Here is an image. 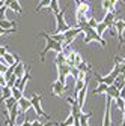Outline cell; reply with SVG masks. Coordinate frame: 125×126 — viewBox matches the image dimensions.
I'll return each instance as SVG.
<instances>
[{
	"mask_svg": "<svg viewBox=\"0 0 125 126\" xmlns=\"http://www.w3.org/2000/svg\"><path fill=\"white\" fill-rule=\"evenodd\" d=\"M115 18H116V14H115V11H108V12H105V15H104V23L108 26V29L110 27H113V24H115Z\"/></svg>",
	"mask_w": 125,
	"mask_h": 126,
	"instance_id": "9a60e30c",
	"label": "cell"
},
{
	"mask_svg": "<svg viewBox=\"0 0 125 126\" xmlns=\"http://www.w3.org/2000/svg\"><path fill=\"white\" fill-rule=\"evenodd\" d=\"M74 126H82V125H80V120H79V117H75V119H74Z\"/></svg>",
	"mask_w": 125,
	"mask_h": 126,
	"instance_id": "ee69618b",
	"label": "cell"
},
{
	"mask_svg": "<svg viewBox=\"0 0 125 126\" xmlns=\"http://www.w3.org/2000/svg\"><path fill=\"white\" fill-rule=\"evenodd\" d=\"M107 29H108V26H107V24H105L104 21H100V23H98V26L95 27L97 33H98V35H101V36H103V35L105 33V30H107Z\"/></svg>",
	"mask_w": 125,
	"mask_h": 126,
	"instance_id": "cb8c5ba5",
	"label": "cell"
},
{
	"mask_svg": "<svg viewBox=\"0 0 125 126\" xmlns=\"http://www.w3.org/2000/svg\"><path fill=\"white\" fill-rule=\"evenodd\" d=\"M20 126H32V122H29V120H24Z\"/></svg>",
	"mask_w": 125,
	"mask_h": 126,
	"instance_id": "7bdbcfd3",
	"label": "cell"
},
{
	"mask_svg": "<svg viewBox=\"0 0 125 126\" xmlns=\"http://www.w3.org/2000/svg\"><path fill=\"white\" fill-rule=\"evenodd\" d=\"M74 119H75V117H74L72 114H69L66 120H63L62 123L59 122V126H74Z\"/></svg>",
	"mask_w": 125,
	"mask_h": 126,
	"instance_id": "1f68e13d",
	"label": "cell"
},
{
	"mask_svg": "<svg viewBox=\"0 0 125 126\" xmlns=\"http://www.w3.org/2000/svg\"><path fill=\"white\" fill-rule=\"evenodd\" d=\"M113 84H115V86H116V87L121 90V89L125 86V77H124L122 74H119V75L116 77V80H115V83H113Z\"/></svg>",
	"mask_w": 125,
	"mask_h": 126,
	"instance_id": "d4e9b609",
	"label": "cell"
},
{
	"mask_svg": "<svg viewBox=\"0 0 125 126\" xmlns=\"http://www.w3.org/2000/svg\"><path fill=\"white\" fill-rule=\"evenodd\" d=\"M3 86H6V78L3 74H0V87H3Z\"/></svg>",
	"mask_w": 125,
	"mask_h": 126,
	"instance_id": "60d3db41",
	"label": "cell"
},
{
	"mask_svg": "<svg viewBox=\"0 0 125 126\" xmlns=\"http://www.w3.org/2000/svg\"><path fill=\"white\" fill-rule=\"evenodd\" d=\"M75 68L79 69V71H82V72H89V71H90V65H89V63H86L84 60H83V62H80Z\"/></svg>",
	"mask_w": 125,
	"mask_h": 126,
	"instance_id": "83f0119b",
	"label": "cell"
},
{
	"mask_svg": "<svg viewBox=\"0 0 125 126\" xmlns=\"http://www.w3.org/2000/svg\"><path fill=\"white\" fill-rule=\"evenodd\" d=\"M124 101H125V98H124Z\"/></svg>",
	"mask_w": 125,
	"mask_h": 126,
	"instance_id": "c3c4849f",
	"label": "cell"
},
{
	"mask_svg": "<svg viewBox=\"0 0 125 126\" xmlns=\"http://www.w3.org/2000/svg\"><path fill=\"white\" fill-rule=\"evenodd\" d=\"M12 2H14V0H5V5L9 8V3H12Z\"/></svg>",
	"mask_w": 125,
	"mask_h": 126,
	"instance_id": "bcb514c9",
	"label": "cell"
},
{
	"mask_svg": "<svg viewBox=\"0 0 125 126\" xmlns=\"http://www.w3.org/2000/svg\"><path fill=\"white\" fill-rule=\"evenodd\" d=\"M54 41H57V42H60L62 45H63V41H65V35L63 33H54V35H50Z\"/></svg>",
	"mask_w": 125,
	"mask_h": 126,
	"instance_id": "e575fe53",
	"label": "cell"
},
{
	"mask_svg": "<svg viewBox=\"0 0 125 126\" xmlns=\"http://www.w3.org/2000/svg\"><path fill=\"white\" fill-rule=\"evenodd\" d=\"M98 23H100V21H97V20L93 18V17L87 18V26H89V27H92V29H95V27L98 26Z\"/></svg>",
	"mask_w": 125,
	"mask_h": 126,
	"instance_id": "d590c367",
	"label": "cell"
},
{
	"mask_svg": "<svg viewBox=\"0 0 125 126\" xmlns=\"http://www.w3.org/2000/svg\"><path fill=\"white\" fill-rule=\"evenodd\" d=\"M9 96H12V89L8 87V86H3L2 87V93H0V104H2L5 99H8Z\"/></svg>",
	"mask_w": 125,
	"mask_h": 126,
	"instance_id": "ac0fdd59",
	"label": "cell"
},
{
	"mask_svg": "<svg viewBox=\"0 0 125 126\" xmlns=\"http://www.w3.org/2000/svg\"><path fill=\"white\" fill-rule=\"evenodd\" d=\"M68 29H71L69 24H66L65 21V9H62L59 14H56V33H63Z\"/></svg>",
	"mask_w": 125,
	"mask_h": 126,
	"instance_id": "277c9868",
	"label": "cell"
},
{
	"mask_svg": "<svg viewBox=\"0 0 125 126\" xmlns=\"http://www.w3.org/2000/svg\"><path fill=\"white\" fill-rule=\"evenodd\" d=\"M57 56H56V65L59 66V65H63V63H66V54H65V51H62V53H56Z\"/></svg>",
	"mask_w": 125,
	"mask_h": 126,
	"instance_id": "7402d4cb",
	"label": "cell"
},
{
	"mask_svg": "<svg viewBox=\"0 0 125 126\" xmlns=\"http://www.w3.org/2000/svg\"><path fill=\"white\" fill-rule=\"evenodd\" d=\"M21 111H20V107H18V102L17 104H15L11 110H9V111H8V114H9V120L11 122H17V117H18V114H20Z\"/></svg>",
	"mask_w": 125,
	"mask_h": 126,
	"instance_id": "2e32d148",
	"label": "cell"
},
{
	"mask_svg": "<svg viewBox=\"0 0 125 126\" xmlns=\"http://www.w3.org/2000/svg\"><path fill=\"white\" fill-rule=\"evenodd\" d=\"M90 117H92V113H87V114L82 113V114H80V117H79V120H80V125H82V126H89L87 120H89Z\"/></svg>",
	"mask_w": 125,
	"mask_h": 126,
	"instance_id": "484cf974",
	"label": "cell"
},
{
	"mask_svg": "<svg viewBox=\"0 0 125 126\" xmlns=\"http://www.w3.org/2000/svg\"><path fill=\"white\" fill-rule=\"evenodd\" d=\"M121 98H125V86L121 89Z\"/></svg>",
	"mask_w": 125,
	"mask_h": 126,
	"instance_id": "f6af8a7d",
	"label": "cell"
},
{
	"mask_svg": "<svg viewBox=\"0 0 125 126\" xmlns=\"http://www.w3.org/2000/svg\"><path fill=\"white\" fill-rule=\"evenodd\" d=\"M50 11L56 15V14H59L60 12V8H59V2H57V0H51V3H50Z\"/></svg>",
	"mask_w": 125,
	"mask_h": 126,
	"instance_id": "f546056e",
	"label": "cell"
},
{
	"mask_svg": "<svg viewBox=\"0 0 125 126\" xmlns=\"http://www.w3.org/2000/svg\"><path fill=\"white\" fill-rule=\"evenodd\" d=\"M74 2H75L77 11L83 12L84 15H87V14L90 12V5H89V2H86V0H74Z\"/></svg>",
	"mask_w": 125,
	"mask_h": 126,
	"instance_id": "30bf717a",
	"label": "cell"
},
{
	"mask_svg": "<svg viewBox=\"0 0 125 126\" xmlns=\"http://www.w3.org/2000/svg\"><path fill=\"white\" fill-rule=\"evenodd\" d=\"M41 101H42V96H41V94H36V93H33V94H32V98H30V102H32V108L35 110L36 116H41V117H44V119L48 120L51 116H50L48 113H45L44 110H42V107H41Z\"/></svg>",
	"mask_w": 125,
	"mask_h": 126,
	"instance_id": "3957f363",
	"label": "cell"
},
{
	"mask_svg": "<svg viewBox=\"0 0 125 126\" xmlns=\"http://www.w3.org/2000/svg\"><path fill=\"white\" fill-rule=\"evenodd\" d=\"M86 92H87V84L82 89V90H79L77 92V94H75V99H77V102H79V105L83 108L84 107V101H86Z\"/></svg>",
	"mask_w": 125,
	"mask_h": 126,
	"instance_id": "4fadbf2b",
	"label": "cell"
},
{
	"mask_svg": "<svg viewBox=\"0 0 125 126\" xmlns=\"http://www.w3.org/2000/svg\"><path fill=\"white\" fill-rule=\"evenodd\" d=\"M8 53V47L6 45H0V57H3Z\"/></svg>",
	"mask_w": 125,
	"mask_h": 126,
	"instance_id": "f35d334b",
	"label": "cell"
},
{
	"mask_svg": "<svg viewBox=\"0 0 125 126\" xmlns=\"http://www.w3.org/2000/svg\"><path fill=\"white\" fill-rule=\"evenodd\" d=\"M32 78V74H30V66H26V71H24V74H23V77L20 78V84L17 86V87H20L23 92H24V87H26V84H27V81Z\"/></svg>",
	"mask_w": 125,
	"mask_h": 126,
	"instance_id": "8fae6325",
	"label": "cell"
},
{
	"mask_svg": "<svg viewBox=\"0 0 125 126\" xmlns=\"http://www.w3.org/2000/svg\"><path fill=\"white\" fill-rule=\"evenodd\" d=\"M32 126H59V123H57V122H48L47 125H42V123L36 119V120L32 122Z\"/></svg>",
	"mask_w": 125,
	"mask_h": 126,
	"instance_id": "836d02e7",
	"label": "cell"
},
{
	"mask_svg": "<svg viewBox=\"0 0 125 126\" xmlns=\"http://www.w3.org/2000/svg\"><path fill=\"white\" fill-rule=\"evenodd\" d=\"M12 96L15 98V99H17V101H20L23 96H24V92L20 89V87H17V86H14L12 87Z\"/></svg>",
	"mask_w": 125,
	"mask_h": 126,
	"instance_id": "d6986e66",
	"label": "cell"
},
{
	"mask_svg": "<svg viewBox=\"0 0 125 126\" xmlns=\"http://www.w3.org/2000/svg\"><path fill=\"white\" fill-rule=\"evenodd\" d=\"M0 60H2L6 66H14V65H17V63L20 62V56H17V54H11V53L8 51L3 57H0Z\"/></svg>",
	"mask_w": 125,
	"mask_h": 126,
	"instance_id": "52a82bcc",
	"label": "cell"
},
{
	"mask_svg": "<svg viewBox=\"0 0 125 126\" xmlns=\"http://www.w3.org/2000/svg\"><path fill=\"white\" fill-rule=\"evenodd\" d=\"M50 3H51V0H41V2L38 3V6H36V9H35V12H39L42 8H48Z\"/></svg>",
	"mask_w": 125,
	"mask_h": 126,
	"instance_id": "d6a6232c",
	"label": "cell"
},
{
	"mask_svg": "<svg viewBox=\"0 0 125 126\" xmlns=\"http://www.w3.org/2000/svg\"><path fill=\"white\" fill-rule=\"evenodd\" d=\"M116 33H118V38H119V44L122 45L125 42L124 39V32H125V20H115V24H113Z\"/></svg>",
	"mask_w": 125,
	"mask_h": 126,
	"instance_id": "5b68a950",
	"label": "cell"
},
{
	"mask_svg": "<svg viewBox=\"0 0 125 126\" xmlns=\"http://www.w3.org/2000/svg\"><path fill=\"white\" fill-rule=\"evenodd\" d=\"M17 102H18V101L15 99L14 96H9L8 99H5V101H3V104H5V108H6V111H9V110H11V108H12L15 104H17Z\"/></svg>",
	"mask_w": 125,
	"mask_h": 126,
	"instance_id": "44dd1931",
	"label": "cell"
},
{
	"mask_svg": "<svg viewBox=\"0 0 125 126\" xmlns=\"http://www.w3.org/2000/svg\"><path fill=\"white\" fill-rule=\"evenodd\" d=\"M39 36L44 38V39L47 41L45 48L41 51V60H42V62L45 60V54L48 53V51H54V53H62V51H63V45H62L60 42H57V41H54L48 33H45V32H41Z\"/></svg>",
	"mask_w": 125,
	"mask_h": 126,
	"instance_id": "6da1fadb",
	"label": "cell"
},
{
	"mask_svg": "<svg viewBox=\"0 0 125 126\" xmlns=\"http://www.w3.org/2000/svg\"><path fill=\"white\" fill-rule=\"evenodd\" d=\"M105 96H110L112 99H116V98H119V96H121V90H119L115 84H110V86H107Z\"/></svg>",
	"mask_w": 125,
	"mask_h": 126,
	"instance_id": "7c38bea8",
	"label": "cell"
},
{
	"mask_svg": "<svg viewBox=\"0 0 125 126\" xmlns=\"http://www.w3.org/2000/svg\"><path fill=\"white\" fill-rule=\"evenodd\" d=\"M80 62H83V57H82V54H79V53H77V56H75V65H74V68H75L77 65H79Z\"/></svg>",
	"mask_w": 125,
	"mask_h": 126,
	"instance_id": "ab89813d",
	"label": "cell"
},
{
	"mask_svg": "<svg viewBox=\"0 0 125 126\" xmlns=\"http://www.w3.org/2000/svg\"><path fill=\"white\" fill-rule=\"evenodd\" d=\"M65 90H66V84L62 83V81H59V80L51 84V92H53L54 96H62Z\"/></svg>",
	"mask_w": 125,
	"mask_h": 126,
	"instance_id": "ba28073f",
	"label": "cell"
},
{
	"mask_svg": "<svg viewBox=\"0 0 125 126\" xmlns=\"http://www.w3.org/2000/svg\"><path fill=\"white\" fill-rule=\"evenodd\" d=\"M9 8L6 6V5H3L2 8H0V20H6V11H8Z\"/></svg>",
	"mask_w": 125,
	"mask_h": 126,
	"instance_id": "8d00e7d4",
	"label": "cell"
},
{
	"mask_svg": "<svg viewBox=\"0 0 125 126\" xmlns=\"http://www.w3.org/2000/svg\"><path fill=\"white\" fill-rule=\"evenodd\" d=\"M115 102H116V107H118V110L121 113H124V110H125V101H124V98H116L115 99Z\"/></svg>",
	"mask_w": 125,
	"mask_h": 126,
	"instance_id": "4dcf8cb0",
	"label": "cell"
},
{
	"mask_svg": "<svg viewBox=\"0 0 125 126\" xmlns=\"http://www.w3.org/2000/svg\"><path fill=\"white\" fill-rule=\"evenodd\" d=\"M24 71H26V66H24V63L20 60L17 65H15L14 74H15V77H17V78H21V77H23V74H24Z\"/></svg>",
	"mask_w": 125,
	"mask_h": 126,
	"instance_id": "e0dca14e",
	"label": "cell"
},
{
	"mask_svg": "<svg viewBox=\"0 0 125 126\" xmlns=\"http://www.w3.org/2000/svg\"><path fill=\"white\" fill-rule=\"evenodd\" d=\"M15 26H17V23H15V21H9L8 18L6 20H0V27H3V29H14Z\"/></svg>",
	"mask_w": 125,
	"mask_h": 126,
	"instance_id": "603a6c76",
	"label": "cell"
},
{
	"mask_svg": "<svg viewBox=\"0 0 125 126\" xmlns=\"http://www.w3.org/2000/svg\"><path fill=\"white\" fill-rule=\"evenodd\" d=\"M66 101L71 104V114H72L74 117H80V114H82L83 111H82V107L79 105V102H77V99H72L71 96H68Z\"/></svg>",
	"mask_w": 125,
	"mask_h": 126,
	"instance_id": "9c48e42d",
	"label": "cell"
},
{
	"mask_svg": "<svg viewBox=\"0 0 125 126\" xmlns=\"http://www.w3.org/2000/svg\"><path fill=\"white\" fill-rule=\"evenodd\" d=\"M18 107H20V111L21 113H26V111H29V110L32 108V102H30V99H27L26 96H23L18 101Z\"/></svg>",
	"mask_w": 125,
	"mask_h": 126,
	"instance_id": "5bb4252c",
	"label": "cell"
},
{
	"mask_svg": "<svg viewBox=\"0 0 125 126\" xmlns=\"http://www.w3.org/2000/svg\"><path fill=\"white\" fill-rule=\"evenodd\" d=\"M9 9H12L14 12H17V14H21V12H23L21 6H20V3H18V0H14L12 3H9Z\"/></svg>",
	"mask_w": 125,
	"mask_h": 126,
	"instance_id": "4316f807",
	"label": "cell"
},
{
	"mask_svg": "<svg viewBox=\"0 0 125 126\" xmlns=\"http://www.w3.org/2000/svg\"><path fill=\"white\" fill-rule=\"evenodd\" d=\"M118 3H119L118 0H108V11H115ZM108 11H107V12H108Z\"/></svg>",
	"mask_w": 125,
	"mask_h": 126,
	"instance_id": "74e56055",
	"label": "cell"
},
{
	"mask_svg": "<svg viewBox=\"0 0 125 126\" xmlns=\"http://www.w3.org/2000/svg\"><path fill=\"white\" fill-rule=\"evenodd\" d=\"M105 90H107V84L98 83V87H95V90H93V94H103V93H105Z\"/></svg>",
	"mask_w": 125,
	"mask_h": 126,
	"instance_id": "f1b7e54d",
	"label": "cell"
},
{
	"mask_svg": "<svg viewBox=\"0 0 125 126\" xmlns=\"http://www.w3.org/2000/svg\"><path fill=\"white\" fill-rule=\"evenodd\" d=\"M57 71H59V81L66 83V77L71 75V66L68 65V63H63V65L57 66Z\"/></svg>",
	"mask_w": 125,
	"mask_h": 126,
	"instance_id": "8992f818",
	"label": "cell"
},
{
	"mask_svg": "<svg viewBox=\"0 0 125 126\" xmlns=\"http://www.w3.org/2000/svg\"><path fill=\"white\" fill-rule=\"evenodd\" d=\"M80 29H82V32H84V39H83V44H84V45H86V44H90L92 41H97V42H100L103 47H105V41H104V38H103L101 35L97 33V30H95V29L89 27L87 24H84V26L80 27Z\"/></svg>",
	"mask_w": 125,
	"mask_h": 126,
	"instance_id": "7a4b0ae2",
	"label": "cell"
},
{
	"mask_svg": "<svg viewBox=\"0 0 125 126\" xmlns=\"http://www.w3.org/2000/svg\"><path fill=\"white\" fill-rule=\"evenodd\" d=\"M103 9L107 12L108 11V0H103Z\"/></svg>",
	"mask_w": 125,
	"mask_h": 126,
	"instance_id": "b9f144b4",
	"label": "cell"
},
{
	"mask_svg": "<svg viewBox=\"0 0 125 126\" xmlns=\"http://www.w3.org/2000/svg\"><path fill=\"white\" fill-rule=\"evenodd\" d=\"M87 84V81H84V80H80V78H77L75 80V84H74V94H77V92L79 90H82L84 86Z\"/></svg>",
	"mask_w": 125,
	"mask_h": 126,
	"instance_id": "ffe728a7",
	"label": "cell"
},
{
	"mask_svg": "<svg viewBox=\"0 0 125 126\" xmlns=\"http://www.w3.org/2000/svg\"><path fill=\"white\" fill-rule=\"evenodd\" d=\"M118 2H121V3H122V2H124V0H118Z\"/></svg>",
	"mask_w": 125,
	"mask_h": 126,
	"instance_id": "7dc6e473",
	"label": "cell"
}]
</instances>
